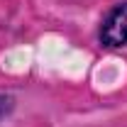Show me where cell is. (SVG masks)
Segmentation results:
<instances>
[{
	"mask_svg": "<svg viewBox=\"0 0 127 127\" xmlns=\"http://www.w3.org/2000/svg\"><path fill=\"white\" fill-rule=\"evenodd\" d=\"M100 44L120 49L127 44V0L117 2L100 22Z\"/></svg>",
	"mask_w": 127,
	"mask_h": 127,
	"instance_id": "6da1fadb",
	"label": "cell"
},
{
	"mask_svg": "<svg viewBox=\"0 0 127 127\" xmlns=\"http://www.w3.org/2000/svg\"><path fill=\"white\" fill-rule=\"evenodd\" d=\"M12 110H15V98L7 93H0V120H5Z\"/></svg>",
	"mask_w": 127,
	"mask_h": 127,
	"instance_id": "7a4b0ae2",
	"label": "cell"
}]
</instances>
